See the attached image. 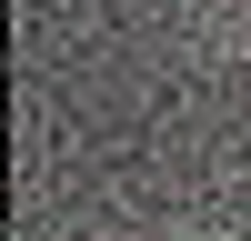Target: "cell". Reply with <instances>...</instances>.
<instances>
[]
</instances>
